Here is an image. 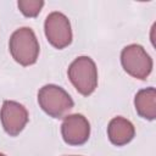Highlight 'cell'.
I'll list each match as a JSON object with an SVG mask.
<instances>
[{
    "mask_svg": "<svg viewBox=\"0 0 156 156\" xmlns=\"http://www.w3.org/2000/svg\"><path fill=\"white\" fill-rule=\"evenodd\" d=\"M9 48L13 60L22 66L34 65L40 50L33 29L28 27H21L11 34Z\"/></svg>",
    "mask_w": 156,
    "mask_h": 156,
    "instance_id": "obj_1",
    "label": "cell"
},
{
    "mask_svg": "<svg viewBox=\"0 0 156 156\" xmlns=\"http://www.w3.org/2000/svg\"><path fill=\"white\" fill-rule=\"evenodd\" d=\"M38 104L52 118H63L73 108L74 102L69 94L61 87L46 84L38 91Z\"/></svg>",
    "mask_w": 156,
    "mask_h": 156,
    "instance_id": "obj_2",
    "label": "cell"
},
{
    "mask_svg": "<svg viewBox=\"0 0 156 156\" xmlns=\"http://www.w3.org/2000/svg\"><path fill=\"white\" fill-rule=\"evenodd\" d=\"M73 87L83 96L94 93L98 87V68L89 56H79L69 65L67 71Z\"/></svg>",
    "mask_w": 156,
    "mask_h": 156,
    "instance_id": "obj_3",
    "label": "cell"
},
{
    "mask_svg": "<svg viewBox=\"0 0 156 156\" xmlns=\"http://www.w3.org/2000/svg\"><path fill=\"white\" fill-rule=\"evenodd\" d=\"M121 63L129 76L141 80L146 79L152 71V58L139 44H130L123 48Z\"/></svg>",
    "mask_w": 156,
    "mask_h": 156,
    "instance_id": "obj_4",
    "label": "cell"
},
{
    "mask_svg": "<svg viewBox=\"0 0 156 156\" xmlns=\"http://www.w3.org/2000/svg\"><path fill=\"white\" fill-rule=\"evenodd\" d=\"M48 41L56 49H65L72 43V28L69 20L58 11L48 15L44 23Z\"/></svg>",
    "mask_w": 156,
    "mask_h": 156,
    "instance_id": "obj_5",
    "label": "cell"
},
{
    "mask_svg": "<svg viewBox=\"0 0 156 156\" xmlns=\"http://www.w3.org/2000/svg\"><path fill=\"white\" fill-rule=\"evenodd\" d=\"M0 119L4 130L11 136H16L24 129L28 122V111L20 102L5 100L0 110Z\"/></svg>",
    "mask_w": 156,
    "mask_h": 156,
    "instance_id": "obj_6",
    "label": "cell"
},
{
    "mask_svg": "<svg viewBox=\"0 0 156 156\" xmlns=\"http://www.w3.org/2000/svg\"><path fill=\"white\" fill-rule=\"evenodd\" d=\"M61 134L66 144L73 146L83 145L89 139L90 123L80 113L68 115L61 124Z\"/></svg>",
    "mask_w": 156,
    "mask_h": 156,
    "instance_id": "obj_7",
    "label": "cell"
},
{
    "mask_svg": "<svg viewBox=\"0 0 156 156\" xmlns=\"http://www.w3.org/2000/svg\"><path fill=\"white\" fill-rule=\"evenodd\" d=\"M135 128L130 121L124 117L117 116L112 118L107 126V136L116 146H123L133 140Z\"/></svg>",
    "mask_w": 156,
    "mask_h": 156,
    "instance_id": "obj_8",
    "label": "cell"
},
{
    "mask_svg": "<svg viewBox=\"0 0 156 156\" xmlns=\"http://www.w3.org/2000/svg\"><path fill=\"white\" fill-rule=\"evenodd\" d=\"M134 106L136 113L149 121H154L156 118V90L150 87L146 89H141L136 93L134 98Z\"/></svg>",
    "mask_w": 156,
    "mask_h": 156,
    "instance_id": "obj_9",
    "label": "cell"
},
{
    "mask_svg": "<svg viewBox=\"0 0 156 156\" xmlns=\"http://www.w3.org/2000/svg\"><path fill=\"white\" fill-rule=\"evenodd\" d=\"M17 6L26 17H35L44 6L43 0H18Z\"/></svg>",
    "mask_w": 156,
    "mask_h": 156,
    "instance_id": "obj_10",
    "label": "cell"
},
{
    "mask_svg": "<svg viewBox=\"0 0 156 156\" xmlns=\"http://www.w3.org/2000/svg\"><path fill=\"white\" fill-rule=\"evenodd\" d=\"M0 156H5V155H4V154H1V152H0Z\"/></svg>",
    "mask_w": 156,
    "mask_h": 156,
    "instance_id": "obj_11",
    "label": "cell"
}]
</instances>
